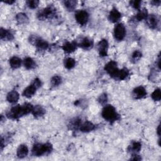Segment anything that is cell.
Here are the masks:
<instances>
[{
  "mask_svg": "<svg viewBox=\"0 0 161 161\" xmlns=\"http://www.w3.org/2000/svg\"><path fill=\"white\" fill-rule=\"evenodd\" d=\"M78 45L85 50H89L93 46V41L90 39L85 37L81 39L80 43Z\"/></svg>",
  "mask_w": 161,
  "mask_h": 161,
  "instance_id": "obj_11",
  "label": "cell"
},
{
  "mask_svg": "<svg viewBox=\"0 0 161 161\" xmlns=\"http://www.w3.org/2000/svg\"><path fill=\"white\" fill-rule=\"evenodd\" d=\"M147 16H147V10L144 9V10L140 11L138 13V14L135 16V19L138 21H141V20H144L145 19H147Z\"/></svg>",
  "mask_w": 161,
  "mask_h": 161,
  "instance_id": "obj_26",
  "label": "cell"
},
{
  "mask_svg": "<svg viewBox=\"0 0 161 161\" xmlns=\"http://www.w3.org/2000/svg\"><path fill=\"white\" fill-rule=\"evenodd\" d=\"M141 57H142V53L140 51L136 50L133 53L132 56V60L134 62H137L141 58Z\"/></svg>",
  "mask_w": 161,
  "mask_h": 161,
  "instance_id": "obj_31",
  "label": "cell"
},
{
  "mask_svg": "<svg viewBox=\"0 0 161 161\" xmlns=\"http://www.w3.org/2000/svg\"><path fill=\"white\" fill-rule=\"evenodd\" d=\"M75 18L77 22L81 25H84L87 23L89 19V14L87 11L81 10L78 11L75 15Z\"/></svg>",
  "mask_w": 161,
  "mask_h": 161,
  "instance_id": "obj_8",
  "label": "cell"
},
{
  "mask_svg": "<svg viewBox=\"0 0 161 161\" xmlns=\"http://www.w3.org/2000/svg\"><path fill=\"white\" fill-rule=\"evenodd\" d=\"M132 160H141V158L139 157L138 155H133V157L131 159Z\"/></svg>",
  "mask_w": 161,
  "mask_h": 161,
  "instance_id": "obj_36",
  "label": "cell"
},
{
  "mask_svg": "<svg viewBox=\"0 0 161 161\" xmlns=\"http://www.w3.org/2000/svg\"><path fill=\"white\" fill-rule=\"evenodd\" d=\"M152 98L154 101H160L161 98V92L160 89H156L152 93Z\"/></svg>",
  "mask_w": 161,
  "mask_h": 161,
  "instance_id": "obj_29",
  "label": "cell"
},
{
  "mask_svg": "<svg viewBox=\"0 0 161 161\" xmlns=\"http://www.w3.org/2000/svg\"><path fill=\"white\" fill-rule=\"evenodd\" d=\"M56 15V8L53 6H49L38 14V18L42 20H44L45 19H52L53 17H55Z\"/></svg>",
  "mask_w": 161,
  "mask_h": 161,
  "instance_id": "obj_4",
  "label": "cell"
},
{
  "mask_svg": "<svg viewBox=\"0 0 161 161\" xmlns=\"http://www.w3.org/2000/svg\"><path fill=\"white\" fill-rule=\"evenodd\" d=\"M52 150V146L49 143L45 144H37L34 145L32 149V154L35 156H40L50 153Z\"/></svg>",
  "mask_w": 161,
  "mask_h": 161,
  "instance_id": "obj_3",
  "label": "cell"
},
{
  "mask_svg": "<svg viewBox=\"0 0 161 161\" xmlns=\"http://www.w3.org/2000/svg\"><path fill=\"white\" fill-rule=\"evenodd\" d=\"M147 95L146 89L143 86H138L133 91V96L135 99H141Z\"/></svg>",
  "mask_w": 161,
  "mask_h": 161,
  "instance_id": "obj_10",
  "label": "cell"
},
{
  "mask_svg": "<svg viewBox=\"0 0 161 161\" xmlns=\"http://www.w3.org/2000/svg\"><path fill=\"white\" fill-rule=\"evenodd\" d=\"M142 2L141 1H133V2H131L130 4L132 5V6L135 8V9H137L139 10L140 8V5H141Z\"/></svg>",
  "mask_w": 161,
  "mask_h": 161,
  "instance_id": "obj_34",
  "label": "cell"
},
{
  "mask_svg": "<svg viewBox=\"0 0 161 161\" xmlns=\"http://www.w3.org/2000/svg\"><path fill=\"white\" fill-rule=\"evenodd\" d=\"M132 148L133 150H134L135 152H138L141 149V144L140 142H135L132 145Z\"/></svg>",
  "mask_w": 161,
  "mask_h": 161,
  "instance_id": "obj_33",
  "label": "cell"
},
{
  "mask_svg": "<svg viewBox=\"0 0 161 161\" xmlns=\"http://www.w3.org/2000/svg\"><path fill=\"white\" fill-rule=\"evenodd\" d=\"M27 4L30 8L35 9L38 6L39 4V2L37 1V0H32V1L27 2Z\"/></svg>",
  "mask_w": 161,
  "mask_h": 161,
  "instance_id": "obj_30",
  "label": "cell"
},
{
  "mask_svg": "<svg viewBox=\"0 0 161 161\" xmlns=\"http://www.w3.org/2000/svg\"><path fill=\"white\" fill-rule=\"evenodd\" d=\"M0 37L2 40H11L13 39V34L8 30L4 29L3 28L0 30Z\"/></svg>",
  "mask_w": 161,
  "mask_h": 161,
  "instance_id": "obj_13",
  "label": "cell"
},
{
  "mask_svg": "<svg viewBox=\"0 0 161 161\" xmlns=\"http://www.w3.org/2000/svg\"><path fill=\"white\" fill-rule=\"evenodd\" d=\"M108 101V97H107L106 94H102L98 98V101L101 104H104Z\"/></svg>",
  "mask_w": 161,
  "mask_h": 161,
  "instance_id": "obj_32",
  "label": "cell"
},
{
  "mask_svg": "<svg viewBox=\"0 0 161 161\" xmlns=\"http://www.w3.org/2000/svg\"><path fill=\"white\" fill-rule=\"evenodd\" d=\"M125 34H126V30H125V26L121 23L117 24L114 30L115 38L117 40L121 41L124 39Z\"/></svg>",
  "mask_w": 161,
  "mask_h": 161,
  "instance_id": "obj_7",
  "label": "cell"
},
{
  "mask_svg": "<svg viewBox=\"0 0 161 161\" xmlns=\"http://www.w3.org/2000/svg\"><path fill=\"white\" fill-rule=\"evenodd\" d=\"M102 117L104 120L110 122L115 121L119 118V115L112 105H107L104 107L102 111Z\"/></svg>",
  "mask_w": 161,
  "mask_h": 161,
  "instance_id": "obj_2",
  "label": "cell"
},
{
  "mask_svg": "<svg viewBox=\"0 0 161 161\" xmlns=\"http://www.w3.org/2000/svg\"><path fill=\"white\" fill-rule=\"evenodd\" d=\"M28 154V149L25 145H21L17 150V156L19 158L25 157Z\"/></svg>",
  "mask_w": 161,
  "mask_h": 161,
  "instance_id": "obj_19",
  "label": "cell"
},
{
  "mask_svg": "<svg viewBox=\"0 0 161 161\" xmlns=\"http://www.w3.org/2000/svg\"><path fill=\"white\" fill-rule=\"evenodd\" d=\"M15 2V1H6V2H4L5 3H8L9 5H11L13 3H14Z\"/></svg>",
  "mask_w": 161,
  "mask_h": 161,
  "instance_id": "obj_38",
  "label": "cell"
},
{
  "mask_svg": "<svg viewBox=\"0 0 161 161\" xmlns=\"http://www.w3.org/2000/svg\"><path fill=\"white\" fill-rule=\"evenodd\" d=\"M129 70L126 68H123V69L119 70V73L117 77V79L124 80L125 79L127 78V77L129 76Z\"/></svg>",
  "mask_w": 161,
  "mask_h": 161,
  "instance_id": "obj_24",
  "label": "cell"
},
{
  "mask_svg": "<svg viewBox=\"0 0 161 161\" xmlns=\"http://www.w3.org/2000/svg\"><path fill=\"white\" fill-rule=\"evenodd\" d=\"M66 8L69 11H73L76 6V2L73 0H69V1H65L64 2Z\"/></svg>",
  "mask_w": 161,
  "mask_h": 161,
  "instance_id": "obj_25",
  "label": "cell"
},
{
  "mask_svg": "<svg viewBox=\"0 0 161 161\" xmlns=\"http://www.w3.org/2000/svg\"><path fill=\"white\" fill-rule=\"evenodd\" d=\"M108 43L107 42V40L105 39L101 40L98 45V49L100 55L102 57L107 56V50H108Z\"/></svg>",
  "mask_w": 161,
  "mask_h": 161,
  "instance_id": "obj_9",
  "label": "cell"
},
{
  "mask_svg": "<svg viewBox=\"0 0 161 161\" xmlns=\"http://www.w3.org/2000/svg\"><path fill=\"white\" fill-rule=\"evenodd\" d=\"M151 3L154 5H159L160 3V1H153L151 2Z\"/></svg>",
  "mask_w": 161,
  "mask_h": 161,
  "instance_id": "obj_37",
  "label": "cell"
},
{
  "mask_svg": "<svg viewBox=\"0 0 161 161\" xmlns=\"http://www.w3.org/2000/svg\"><path fill=\"white\" fill-rule=\"evenodd\" d=\"M37 88L35 87L33 84H31L29 86H28L25 90L23 91V95L27 98H30L36 92V90Z\"/></svg>",
  "mask_w": 161,
  "mask_h": 161,
  "instance_id": "obj_17",
  "label": "cell"
},
{
  "mask_svg": "<svg viewBox=\"0 0 161 161\" xmlns=\"http://www.w3.org/2000/svg\"><path fill=\"white\" fill-rule=\"evenodd\" d=\"M104 69L108 73L111 77L117 79L118 74L119 73V69L117 68V64L115 61H110L105 66Z\"/></svg>",
  "mask_w": 161,
  "mask_h": 161,
  "instance_id": "obj_6",
  "label": "cell"
},
{
  "mask_svg": "<svg viewBox=\"0 0 161 161\" xmlns=\"http://www.w3.org/2000/svg\"><path fill=\"white\" fill-rule=\"evenodd\" d=\"M16 20L19 23L24 24L27 23L28 22V18L27 17L26 14L20 13L17 14V15L16 16Z\"/></svg>",
  "mask_w": 161,
  "mask_h": 161,
  "instance_id": "obj_22",
  "label": "cell"
},
{
  "mask_svg": "<svg viewBox=\"0 0 161 161\" xmlns=\"http://www.w3.org/2000/svg\"><path fill=\"white\" fill-rule=\"evenodd\" d=\"M32 113L35 118H39L44 115V114L45 113V110L42 106L40 105H37L33 107Z\"/></svg>",
  "mask_w": 161,
  "mask_h": 161,
  "instance_id": "obj_14",
  "label": "cell"
},
{
  "mask_svg": "<svg viewBox=\"0 0 161 161\" xmlns=\"http://www.w3.org/2000/svg\"><path fill=\"white\" fill-rule=\"evenodd\" d=\"M75 64H76V62L74 59H73V58H67V59L65 60L64 62V66L66 68H67V69H73L75 66Z\"/></svg>",
  "mask_w": 161,
  "mask_h": 161,
  "instance_id": "obj_27",
  "label": "cell"
},
{
  "mask_svg": "<svg viewBox=\"0 0 161 161\" xmlns=\"http://www.w3.org/2000/svg\"><path fill=\"white\" fill-rule=\"evenodd\" d=\"M62 83V78L59 76H54L51 79V84L53 86H57Z\"/></svg>",
  "mask_w": 161,
  "mask_h": 161,
  "instance_id": "obj_28",
  "label": "cell"
},
{
  "mask_svg": "<svg viewBox=\"0 0 161 161\" xmlns=\"http://www.w3.org/2000/svg\"><path fill=\"white\" fill-rule=\"evenodd\" d=\"M121 13L116 8H113L109 14L108 19L110 22L116 23L121 19Z\"/></svg>",
  "mask_w": 161,
  "mask_h": 161,
  "instance_id": "obj_12",
  "label": "cell"
},
{
  "mask_svg": "<svg viewBox=\"0 0 161 161\" xmlns=\"http://www.w3.org/2000/svg\"><path fill=\"white\" fill-rule=\"evenodd\" d=\"M157 133L159 135H160V125L157 128Z\"/></svg>",
  "mask_w": 161,
  "mask_h": 161,
  "instance_id": "obj_39",
  "label": "cell"
},
{
  "mask_svg": "<svg viewBox=\"0 0 161 161\" xmlns=\"http://www.w3.org/2000/svg\"><path fill=\"white\" fill-rule=\"evenodd\" d=\"M77 43L76 42H67L62 46V49L66 53H71L76 50L77 48Z\"/></svg>",
  "mask_w": 161,
  "mask_h": 161,
  "instance_id": "obj_15",
  "label": "cell"
},
{
  "mask_svg": "<svg viewBox=\"0 0 161 161\" xmlns=\"http://www.w3.org/2000/svg\"><path fill=\"white\" fill-rule=\"evenodd\" d=\"M158 19L155 15H151L147 17V25L152 28H155L158 25Z\"/></svg>",
  "mask_w": 161,
  "mask_h": 161,
  "instance_id": "obj_18",
  "label": "cell"
},
{
  "mask_svg": "<svg viewBox=\"0 0 161 161\" xmlns=\"http://www.w3.org/2000/svg\"><path fill=\"white\" fill-rule=\"evenodd\" d=\"M24 66L27 69H32L36 66V63L30 57H27L24 60Z\"/></svg>",
  "mask_w": 161,
  "mask_h": 161,
  "instance_id": "obj_23",
  "label": "cell"
},
{
  "mask_svg": "<svg viewBox=\"0 0 161 161\" xmlns=\"http://www.w3.org/2000/svg\"><path fill=\"white\" fill-rule=\"evenodd\" d=\"M32 84H33L35 87H36L37 89L39 88L41 86V81L39 79L36 78L35 79L32 83Z\"/></svg>",
  "mask_w": 161,
  "mask_h": 161,
  "instance_id": "obj_35",
  "label": "cell"
},
{
  "mask_svg": "<svg viewBox=\"0 0 161 161\" xmlns=\"http://www.w3.org/2000/svg\"><path fill=\"white\" fill-rule=\"evenodd\" d=\"M33 106L30 103H25L22 106H15L7 112L6 115L9 118L17 119L32 112Z\"/></svg>",
  "mask_w": 161,
  "mask_h": 161,
  "instance_id": "obj_1",
  "label": "cell"
},
{
  "mask_svg": "<svg viewBox=\"0 0 161 161\" xmlns=\"http://www.w3.org/2000/svg\"><path fill=\"white\" fill-rule=\"evenodd\" d=\"M21 64H22L21 59L20 58L18 57H13L10 60V66L13 69L19 68L20 67V66H21Z\"/></svg>",
  "mask_w": 161,
  "mask_h": 161,
  "instance_id": "obj_21",
  "label": "cell"
},
{
  "mask_svg": "<svg viewBox=\"0 0 161 161\" xmlns=\"http://www.w3.org/2000/svg\"><path fill=\"white\" fill-rule=\"evenodd\" d=\"M30 42L34 45H36L40 50H45L49 47L47 42L35 35H32L30 37Z\"/></svg>",
  "mask_w": 161,
  "mask_h": 161,
  "instance_id": "obj_5",
  "label": "cell"
},
{
  "mask_svg": "<svg viewBox=\"0 0 161 161\" xmlns=\"http://www.w3.org/2000/svg\"><path fill=\"white\" fill-rule=\"evenodd\" d=\"M95 128V125L90 121H86L81 124L80 126V130L83 132H89L93 130Z\"/></svg>",
  "mask_w": 161,
  "mask_h": 161,
  "instance_id": "obj_16",
  "label": "cell"
},
{
  "mask_svg": "<svg viewBox=\"0 0 161 161\" xmlns=\"http://www.w3.org/2000/svg\"><path fill=\"white\" fill-rule=\"evenodd\" d=\"M7 100L11 103H16L19 99V94L15 91H10L6 96Z\"/></svg>",
  "mask_w": 161,
  "mask_h": 161,
  "instance_id": "obj_20",
  "label": "cell"
}]
</instances>
